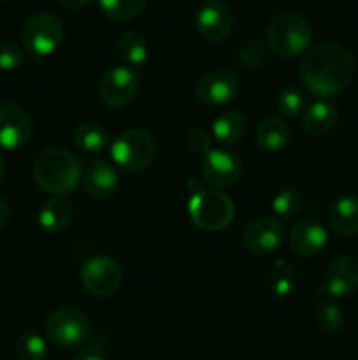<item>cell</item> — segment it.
Returning <instances> with one entry per match:
<instances>
[{"label":"cell","instance_id":"31","mask_svg":"<svg viewBox=\"0 0 358 360\" xmlns=\"http://www.w3.org/2000/svg\"><path fill=\"white\" fill-rule=\"evenodd\" d=\"M316 322H318L321 330H325L329 334H336L337 330L343 329L344 313L337 304L325 301L316 309Z\"/></svg>","mask_w":358,"mask_h":360},{"label":"cell","instance_id":"19","mask_svg":"<svg viewBox=\"0 0 358 360\" xmlns=\"http://www.w3.org/2000/svg\"><path fill=\"white\" fill-rule=\"evenodd\" d=\"M288 141H290V127L277 116H269L256 127V144L260 150L276 153L286 146Z\"/></svg>","mask_w":358,"mask_h":360},{"label":"cell","instance_id":"1","mask_svg":"<svg viewBox=\"0 0 358 360\" xmlns=\"http://www.w3.org/2000/svg\"><path fill=\"white\" fill-rule=\"evenodd\" d=\"M357 70L354 56L337 41H323L312 46L302 56L300 79L309 94L319 98H330L343 94L351 84Z\"/></svg>","mask_w":358,"mask_h":360},{"label":"cell","instance_id":"24","mask_svg":"<svg viewBox=\"0 0 358 360\" xmlns=\"http://www.w3.org/2000/svg\"><path fill=\"white\" fill-rule=\"evenodd\" d=\"M116 49H118V55L121 56L130 67L142 65L147 60V55H150V48H147L146 39L135 30L123 32L118 37Z\"/></svg>","mask_w":358,"mask_h":360},{"label":"cell","instance_id":"13","mask_svg":"<svg viewBox=\"0 0 358 360\" xmlns=\"http://www.w3.org/2000/svg\"><path fill=\"white\" fill-rule=\"evenodd\" d=\"M195 91L199 101L207 105L228 104L239 91V77L232 69L211 70L200 77Z\"/></svg>","mask_w":358,"mask_h":360},{"label":"cell","instance_id":"27","mask_svg":"<svg viewBox=\"0 0 358 360\" xmlns=\"http://www.w3.org/2000/svg\"><path fill=\"white\" fill-rule=\"evenodd\" d=\"M302 193L297 188H284L274 197L272 211L281 220H290L300 211Z\"/></svg>","mask_w":358,"mask_h":360},{"label":"cell","instance_id":"2","mask_svg":"<svg viewBox=\"0 0 358 360\" xmlns=\"http://www.w3.org/2000/svg\"><path fill=\"white\" fill-rule=\"evenodd\" d=\"M34 179L39 188L44 190L46 193L65 195L79 186V162L65 148H48L35 158Z\"/></svg>","mask_w":358,"mask_h":360},{"label":"cell","instance_id":"28","mask_svg":"<svg viewBox=\"0 0 358 360\" xmlns=\"http://www.w3.org/2000/svg\"><path fill=\"white\" fill-rule=\"evenodd\" d=\"M48 355L46 341L35 333H23L16 341V357L20 360H44Z\"/></svg>","mask_w":358,"mask_h":360},{"label":"cell","instance_id":"32","mask_svg":"<svg viewBox=\"0 0 358 360\" xmlns=\"http://www.w3.org/2000/svg\"><path fill=\"white\" fill-rule=\"evenodd\" d=\"M25 63V51L11 41L0 42V70H16Z\"/></svg>","mask_w":358,"mask_h":360},{"label":"cell","instance_id":"10","mask_svg":"<svg viewBox=\"0 0 358 360\" xmlns=\"http://www.w3.org/2000/svg\"><path fill=\"white\" fill-rule=\"evenodd\" d=\"M242 176L241 158L230 150H211L202 160V178L216 190L232 188Z\"/></svg>","mask_w":358,"mask_h":360},{"label":"cell","instance_id":"18","mask_svg":"<svg viewBox=\"0 0 358 360\" xmlns=\"http://www.w3.org/2000/svg\"><path fill=\"white\" fill-rule=\"evenodd\" d=\"M329 224L336 234L353 236L358 232V197L340 195L329 211Z\"/></svg>","mask_w":358,"mask_h":360},{"label":"cell","instance_id":"17","mask_svg":"<svg viewBox=\"0 0 358 360\" xmlns=\"http://www.w3.org/2000/svg\"><path fill=\"white\" fill-rule=\"evenodd\" d=\"M325 227L318 220L305 218V220L297 221L291 227L290 232V246L295 255L300 257H312L321 252L326 245Z\"/></svg>","mask_w":358,"mask_h":360},{"label":"cell","instance_id":"6","mask_svg":"<svg viewBox=\"0 0 358 360\" xmlns=\"http://www.w3.org/2000/svg\"><path fill=\"white\" fill-rule=\"evenodd\" d=\"M46 334L56 347L74 348L88 343L93 338V326L83 309L76 306H63L48 316Z\"/></svg>","mask_w":358,"mask_h":360},{"label":"cell","instance_id":"36","mask_svg":"<svg viewBox=\"0 0 358 360\" xmlns=\"http://www.w3.org/2000/svg\"><path fill=\"white\" fill-rule=\"evenodd\" d=\"M63 7H69V9H81L86 4H90L91 0H58Z\"/></svg>","mask_w":358,"mask_h":360},{"label":"cell","instance_id":"16","mask_svg":"<svg viewBox=\"0 0 358 360\" xmlns=\"http://www.w3.org/2000/svg\"><path fill=\"white\" fill-rule=\"evenodd\" d=\"M83 188L91 199L95 200H107L114 195L118 190L119 178L118 172L114 171L111 164L102 160H95L88 164V167L83 171Z\"/></svg>","mask_w":358,"mask_h":360},{"label":"cell","instance_id":"4","mask_svg":"<svg viewBox=\"0 0 358 360\" xmlns=\"http://www.w3.org/2000/svg\"><path fill=\"white\" fill-rule=\"evenodd\" d=\"M111 157L121 171L130 174L142 172L157 157V141L147 130H123L111 143Z\"/></svg>","mask_w":358,"mask_h":360},{"label":"cell","instance_id":"35","mask_svg":"<svg viewBox=\"0 0 358 360\" xmlns=\"http://www.w3.org/2000/svg\"><path fill=\"white\" fill-rule=\"evenodd\" d=\"M11 220V210H9V204L0 197V231L7 227Z\"/></svg>","mask_w":358,"mask_h":360},{"label":"cell","instance_id":"15","mask_svg":"<svg viewBox=\"0 0 358 360\" xmlns=\"http://www.w3.org/2000/svg\"><path fill=\"white\" fill-rule=\"evenodd\" d=\"M325 287L330 295L346 299L358 288V262L351 255H340L330 262L325 274Z\"/></svg>","mask_w":358,"mask_h":360},{"label":"cell","instance_id":"12","mask_svg":"<svg viewBox=\"0 0 358 360\" xmlns=\"http://www.w3.org/2000/svg\"><path fill=\"white\" fill-rule=\"evenodd\" d=\"M32 120L28 112L14 102L0 104V150L14 151L30 141Z\"/></svg>","mask_w":358,"mask_h":360},{"label":"cell","instance_id":"14","mask_svg":"<svg viewBox=\"0 0 358 360\" xmlns=\"http://www.w3.org/2000/svg\"><path fill=\"white\" fill-rule=\"evenodd\" d=\"M244 246L255 255H267L272 253L283 245L284 229L276 218H256L244 229Z\"/></svg>","mask_w":358,"mask_h":360},{"label":"cell","instance_id":"37","mask_svg":"<svg viewBox=\"0 0 358 360\" xmlns=\"http://www.w3.org/2000/svg\"><path fill=\"white\" fill-rule=\"evenodd\" d=\"M4 179H6V160H4V157L0 155V185L4 183Z\"/></svg>","mask_w":358,"mask_h":360},{"label":"cell","instance_id":"33","mask_svg":"<svg viewBox=\"0 0 358 360\" xmlns=\"http://www.w3.org/2000/svg\"><path fill=\"white\" fill-rule=\"evenodd\" d=\"M186 144H188L190 151L195 155H204L206 157L213 148H211V136L207 134V130L195 127L188 132L186 136Z\"/></svg>","mask_w":358,"mask_h":360},{"label":"cell","instance_id":"25","mask_svg":"<svg viewBox=\"0 0 358 360\" xmlns=\"http://www.w3.org/2000/svg\"><path fill=\"white\" fill-rule=\"evenodd\" d=\"M269 283L277 297H288L293 294L298 283V274L293 264L286 259H277L270 267Z\"/></svg>","mask_w":358,"mask_h":360},{"label":"cell","instance_id":"8","mask_svg":"<svg viewBox=\"0 0 358 360\" xmlns=\"http://www.w3.org/2000/svg\"><path fill=\"white\" fill-rule=\"evenodd\" d=\"M139 72L130 65H116L102 76L98 95L107 108L121 109L139 94Z\"/></svg>","mask_w":358,"mask_h":360},{"label":"cell","instance_id":"21","mask_svg":"<svg viewBox=\"0 0 358 360\" xmlns=\"http://www.w3.org/2000/svg\"><path fill=\"white\" fill-rule=\"evenodd\" d=\"M72 204L63 197H53L39 211V224L48 232H62L72 224Z\"/></svg>","mask_w":358,"mask_h":360},{"label":"cell","instance_id":"30","mask_svg":"<svg viewBox=\"0 0 358 360\" xmlns=\"http://www.w3.org/2000/svg\"><path fill=\"white\" fill-rule=\"evenodd\" d=\"M276 105L281 116H284V118H297V116L304 112L305 102L297 88L286 86L277 94Z\"/></svg>","mask_w":358,"mask_h":360},{"label":"cell","instance_id":"11","mask_svg":"<svg viewBox=\"0 0 358 360\" xmlns=\"http://www.w3.org/2000/svg\"><path fill=\"white\" fill-rule=\"evenodd\" d=\"M195 27L204 39L220 42L228 37L234 27V13L223 0H206L195 14Z\"/></svg>","mask_w":358,"mask_h":360},{"label":"cell","instance_id":"26","mask_svg":"<svg viewBox=\"0 0 358 360\" xmlns=\"http://www.w3.org/2000/svg\"><path fill=\"white\" fill-rule=\"evenodd\" d=\"M105 18L112 21H128L139 16L147 0H97Z\"/></svg>","mask_w":358,"mask_h":360},{"label":"cell","instance_id":"3","mask_svg":"<svg viewBox=\"0 0 358 360\" xmlns=\"http://www.w3.org/2000/svg\"><path fill=\"white\" fill-rule=\"evenodd\" d=\"M311 39L312 28L309 21L293 11L277 14L267 28V42L270 51L283 58H291L307 51Z\"/></svg>","mask_w":358,"mask_h":360},{"label":"cell","instance_id":"23","mask_svg":"<svg viewBox=\"0 0 358 360\" xmlns=\"http://www.w3.org/2000/svg\"><path fill=\"white\" fill-rule=\"evenodd\" d=\"M246 118L237 111H225L214 120L213 136L225 146H234L244 137Z\"/></svg>","mask_w":358,"mask_h":360},{"label":"cell","instance_id":"29","mask_svg":"<svg viewBox=\"0 0 358 360\" xmlns=\"http://www.w3.org/2000/svg\"><path fill=\"white\" fill-rule=\"evenodd\" d=\"M237 60L248 69H260L267 62V49L256 39H246L237 46Z\"/></svg>","mask_w":358,"mask_h":360},{"label":"cell","instance_id":"22","mask_svg":"<svg viewBox=\"0 0 358 360\" xmlns=\"http://www.w3.org/2000/svg\"><path fill=\"white\" fill-rule=\"evenodd\" d=\"M74 144L86 155H97L109 146V134L102 125L93 122H84L74 129Z\"/></svg>","mask_w":358,"mask_h":360},{"label":"cell","instance_id":"7","mask_svg":"<svg viewBox=\"0 0 358 360\" xmlns=\"http://www.w3.org/2000/svg\"><path fill=\"white\" fill-rule=\"evenodd\" d=\"M63 23L56 14L37 13L25 23L21 41L34 56H49L63 41Z\"/></svg>","mask_w":358,"mask_h":360},{"label":"cell","instance_id":"9","mask_svg":"<svg viewBox=\"0 0 358 360\" xmlns=\"http://www.w3.org/2000/svg\"><path fill=\"white\" fill-rule=\"evenodd\" d=\"M81 285L93 297H111L123 281V271L109 257H93L81 267Z\"/></svg>","mask_w":358,"mask_h":360},{"label":"cell","instance_id":"5","mask_svg":"<svg viewBox=\"0 0 358 360\" xmlns=\"http://www.w3.org/2000/svg\"><path fill=\"white\" fill-rule=\"evenodd\" d=\"M188 213L193 224L206 232H218L232 224L235 206L220 190H197L188 202Z\"/></svg>","mask_w":358,"mask_h":360},{"label":"cell","instance_id":"20","mask_svg":"<svg viewBox=\"0 0 358 360\" xmlns=\"http://www.w3.org/2000/svg\"><path fill=\"white\" fill-rule=\"evenodd\" d=\"M339 112L337 108L330 102H316V104L309 105L302 116V129L309 134V136H325L326 132L336 127Z\"/></svg>","mask_w":358,"mask_h":360},{"label":"cell","instance_id":"34","mask_svg":"<svg viewBox=\"0 0 358 360\" xmlns=\"http://www.w3.org/2000/svg\"><path fill=\"white\" fill-rule=\"evenodd\" d=\"M74 360H105V348L100 341H90L76 354Z\"/></svg>","mask_w":358,"mask_h":360},{"label":"cell","instance_id":"38","mask_svg":"<svg viewBox=\"0 0 358 360\" xmlns=\"http://www.w3.org/2000/svg\"><path fill=\"white\" fill-rule=\"evenodd\" d=\"M4 2H7V0H0V4H4Z\"/></svg>","mask_w":358,"mask_h":360}]
</instances>
